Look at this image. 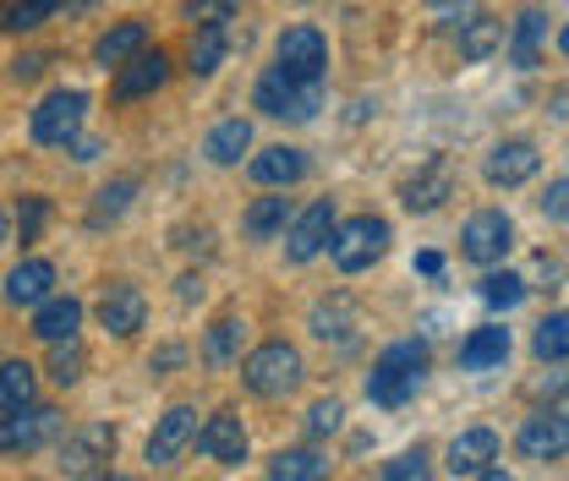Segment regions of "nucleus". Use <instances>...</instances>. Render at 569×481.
I'll return each mask as SVG.
<instances>
[{
  "mask_svg": "<svg viewBox=\"0 0 569 481\" xmlns=\"http://www.w3.org/2000/svg\"><path fill=\"white\" fill-rule=\"evenodd\" d=\"M427 378V344L422 340H395L367 372V400L383 411H400Z\"/></svg>",
  "mask_w": 569,
  "mask_h": 481,
  "instance_id": "f257e3e1",
  "label": "nucleus"
},
{
  "mask_svg": "<svg viewBox=\"0 0 569 481\" xmlns=\"http://www.w3.org/2000/svg\"><path fill=\"white\" fill-rule=\"evenodd\" d=\"M383 252H389V219H378V213H356V219L329 230V258H335L340 274L372 269Z\"/></svg>",
  "mask_w": 569,
  "mask_h": 481,
  "instance_id": "f03ea898",
  "label": "nucleus"
},
{
  "mask_svg": "<svg viewBox=\"0 0 569 481\" xmlns=\"http://www.w3.org/2000/svg\"><path fill=\"white\" fill-rule=\"evenodd\" d=\"M301 350L296 344H284V340H269V344H258L247 361H241V383L258 394V400H284L296 383H301Z\"/></svg>",
  "mask_w": 569,
  "mask_h": 481,
  "instance_id": "7ed1b4c3",
  "label": "nucleus"
},
{
  "mask_svg": "<svg viewBox=\"0 0 569 481\" xmlns=\"http://www.w3.org/2000/svg\"><path fill=\"white\" fill-rule=\"evenodd\" d=\"M61 427H67V415L56 405H39V400L33 405H11V411H0V454H33V449L56 443Z\"/></svg>",
  "mask_w": 569,
  "mask_h": 481,
  "instance_id": "20e7f679",
  "label": "nucleus"
},
{
  "mask_svg": "<svg viewBox=\"0 0 569 481\" xmlns=\"http://www.w3.org/2000/svg\"><path fill=\"white\" fill-rule=\"evenodd\" d=\"M252 99L274 121H312L323 110V82H290L284 71H263V82H258Z\"/></svg>",
  "mask_w": 569,
  "mask_h": 481,
  "instance_id": "39448f33",
  "label": "nucleus"
},
{
  "mask_svg": "<svg viewBox=\"0 0 569 481\" xmlns=\"http://www.w3.org/2000/svg\"><path fill=\"white\" fill-rule=\"evenodd\" d=\"M323 67H329V39L312 22L284 28L274 44V71H284L290 82H323Z\"/></svg>",
  "mask_w": 569,
  "mask_h": 481,
  "instance_id": "423d86ee",
  "label": "nucleus"
},
{
  "mask_svg": "<svg viewBox=\"0 0 569 481\" xmlns=\"http://www.w3.org/2000/svg\"><path fill=\"white\" fill-rule=\"evenodd\" d=\"M82 116H88V93L82 88H56L39 110H33V142L39 148H67L82 132Z\"/></svg>",
  "mask_w": 569,
  "mask_h": 481,
  "instance_id": "0eeeda50",
  "label": "nucleus"
},
{
  "mask_svg": "<svg viewBox=\"0 0 569 481\" xmlns=\"http://www.w3.org/2000/svg\"><path fill=\"white\" fill-rule=\"evenodd\" d=\"M110 454H116V427L110 421H82V427H71L61 438V460L56 465L67 477H99Z\"/></svg>",
  "mask_w": 569,
  "mask_h": 481,
  "instance_id": "6e6552de",
  "label": "nucleus"
},
{
  "mask_svg": "<svg viewBox=\"0 0 569 481\" xmlns=\"http://www.w3.org/2000/svg\"><path fill=\"white\" fill-rule=\"evenodd\" d=\"M509 247H515V219L503 213V208H482V213H471L466 219V230H460V252L471 258V263H482V269H493L509 258Z\"/></svg>",
  "mask_w": 569,
  "mask_h": 481,
  "instance_id": "1a4fd4ad",
  "label": "nucleus"
},
{
  "mask_svg": "<svg viewBox=\"0 0 569 481\" xmlns=\"http://www.w3.org/2000/svg\"><path fill=\"white\" fill-rule=\"evenodd\" d=\"M329 230H335V203L323 198V203H312L307 213H296L284 224V258L290 263H312L329 247Z\"/></svg>",
  "mask_w": 569,
  "mask_h": 481,
  "instance_id": "9d476101",
  "label": "nucleus"
},
{
  "mask_svg": "<svg viewBox=\"0 0 569 481\" xmlns=\"http://www.w3.org/2000/svg\"><path fill=\"white\" fill-rule=\"evenodd\" d=\"M192 432H198V411L192 405H170L148 432V465H176L192 449Z\"/></svg>",
  "mask_w": 569,
  "mask_h": 481,
  "instance_id": "9b49d317",
  "label": "nucleus"
},
{
  "mask_svg": "<svg viewBox=\"0 0 569 481\" xmlns=\"http://www.w3.org/2000/svg\"><path fill=\"white\" fill-rule=\"evenodd\" d=\"M565 443H569L565 411H542V415H531V421L520 427V438H515L520 460H531V465H553V460H565Z\"/></svg>",
  "mask_w": 569,
  "mask_h": 481,
  "instance_id": "f8f14e48",
  "label": "nucleus"
},
{
  "mask_svg": "<svg viewBox=\"0 0 569 481\" xmlns=\"http://www.w3.org/2000/svg\"><path fill=\"white\" fill-rule=\"evenodd\" d=\"M164 82H170V56H164V50H138L132 61H121V67H116V99H121V104H132V99L159 93Z\"/></svg>",
  "mask_w": 569,
  "mask_h": 481,
  "instance_id": "ddd939ff",
  "label": "nucleus"
},
{
  "mask_svg": "<svg viewBox=\"0 0 569 481\" xmlns=\"http://www.w3.org/2000/svg\"><path fill=\"white\" fill-rule=\"evenodd\" d=\"M192 443H198L203 460H219V465H241V460H247V427H241V415H230V411L209 415V421L192 432Z\"/></svg>",
  "mask_w": 569,
  "mask_h": 481,
  "instance_id": "4468645a",
  "label": "nucleus"
},
{
  "mask_svg": "<svg viewBox=\"0 0 569 481\" xmlns=\"http://www.w3.org/2000/svg\"><path fill=\"white\" fill-rule=\"evenodd\" d=\"M142 318H148V295H142L138 284H110V290L99 295V329H104V334L132 340L142 329Z\"/></svg>",
  "mask_w": 569,
  "mask_h": 481,
  "instance_id": "2eb2a0df",
  "label": "nucleus"
},
{
  "mask_svg": "<svg viewBox=\"0 0 569 481\" xmlns=\"http://www.w3.org/2000/svg\"><path fill=\"white\" fill-rule=\"evenodd\" d=\"M537 164H542L537 142L509 138V142H498L493 153H488L482 176H488V187H520V181H531V176H537Z\"/></svg>",
  "mask_w": 569,
  "mask_h": 481,
  "instance_id": "dca6fc26",
  "label": "nucleus"
},
{
  "mask_svg": "<svg viewBox=\"0 0 569 481\" xmlns=\"http://www.w3.org/2000/svg\"><path fill=\"white\" fill-rule=\"evenodd\" d=\"M455 192V170H449V159L438 153V159H427L422 170L400 187V203L411 208V213H427V208H438L443 198Z\"/></svg>",
  "mask_w": 569,
  "mask_h": 481,
  "instance_id": "f3484780",
  "label": "nucleus"
},
{
  "mask_svg": "<svg viewBox=\"0 0 569 481\" xmlns=\"http://www.w3.org/2000/svg\"><path fill=\"white\" fill-rule=\"evenodd\" d=\"M443 460H449L455 477H477L482 465H493L498 460V432L493 427H466V432L443 449Z\"/></svg>",
  "mask_w": 569,
  "mask_h": 481,
  "instance_id": "a211bd4d",
  "label": "nucleus"
},
{
  "mask_svg": "<svg viewBox=\"0 0 569 481\" xmlns=\"http://www.w3.org/2000/svg\"><path fill=\"white\" fill-rule=\"evenodd\" d=\"M247 176H252L258 187H296V181L307 176V153L290 148V142H274V148H263V153L247 164Z\"/></svg>",
  "mask_w": 569,
  "mask_h": 481,
  "instance_id": "6ab92c4d",
  "label": "nucleus"
},
{
  "mask_svg": "<svg viewBox=\"0 0 569 481\" xmlns=\"http://www.w3.org/2000/svg\"><path fill=\"white\" fill-rule=\"evenodd\" d=\"M50 284H56V263L22 258V263L6 274V301H11V307H39V301L50 295Z\"/></svg>",
  "mask_w": 569,
  "mask_h": 481,
  "instance_id": "aec40b11",
  "label": "nucleus"
},
{
  "mask_svg": "<svg viewBox=\"0 0 569 481\" xmlns=\"http://www.w3.org/2000/svg\"><path fill=\"white\" fill-rule=\"evenodd\" d=\"M77 323H82V301L77 295H44L39 312H33V334L44 344L77 340Z\"/></svg>",
  "mask_w": 569,
  "mask_h": 481,
  "instance_id": "412c9836",
  "label": "nucleus"
},
{
  "mask_svg": "<svg viewBox=\"0 0 569 481\" xmlns=\"http://www.w3.org/2000/svg\"><path fill=\"white\" fill-rule=\"evenodd\" d=\"M503 361H509V329H498V323L477 329L471 340L460 344V367H466V372H493Z\"/></svg>",
  "mask_w": 569,
  "mask_h": 481,
  "instance_id": "4be33fe9",
  "label": "nucleus"
},
{
  "mask_svg": "<svg viewBox=\"0 0 569 481\" xmlns=\"http://www.w3.org/2000/svg\"><path fill=\"white\" fill-rule=\"evenodd\" d=\"M548 22H553V17H548L542 6H526V11H520V22H515V39H509V61H515L520 71L537 67V50H542V33H548Z\"/></svg>",
  "mask_w": 569,
  "mask_h": 481,
  "instance_id": "5701e85b",
  "label": "nucleus"
},
{
  "mask_svg": "<svg viewBox=\"0 0 569 481\" xmlns=\"http://www.w3.org/2000/svg\"><path fill=\"white\" fill-rule=\"evenodd\" d=\"M142 44H148V28H142V22H116L110 33H99V44H93V61L110 71V67H121V61H132Z\"/></svg>",
  "mask_w": 569,
  "mask_h": 481,
  "instance_id": "b1692460",
  "label": "nucleus"
},
{
  "mask_svg": "<svg viewBox=\"0 0 569 481\" xmlns=\"http://www.w3.org/2000/svg\"><path fill=\"white\" fill-rule=\"evenodd\" d=\"M247 148H252V121H241V116L219 121L209 138H203V153H209L213 164H241Z\"/></svg>",
  "mask_w": 569,
  "mask_h": 481,
  "instance_id": "393cba45",
  "label": "nucleus"
},
{
  "mask_svg": "<svg viewBox=\"0 0 569 481\" xmlns=\"http://www.w3.org/2000/svg\"><path fill=\"white\" fill-rule=\"evenodd\" d=\"M269 481H329V460L312 449H280L269 460Z\"/></svg>",
  "mask_w": 569,
  "mask_h": 481,
  "instance_id": "a878e982",
  "label": "nucleus"
},
{
  "mask_svg": "<svg viewBox=\"0 0 569 481\" xmlns=\"http://www.w3.org/2000/svg\"><path fill=\"white\" fill-rule=\"evenodd\" d=\"M284 224H290V198H258V203L241 213V230L252 241H274Z\"/></svg>",
  "mask_w": 569,
  "mask_h": 481,
  "instance_id": "bb28decb",
  "label": "nucleus"
},
{
  "mask_svg": "<svg viewBox=\"0 0 569 481\" xmlns=\"http://www.w3.org/2000/svg\"><path fill=\"white\" fill-rule=\"evenodd\" d=\"M503 44V22L498 17H471L460 22V61H488Z\"/></svg>",
  "mask_w": 569,
  "mask_h": 481,
  "instance_id": "cd10ccee",
  "label": "nucleus"
},
{
  "mask_svg": "<svg viewBox=\"0 0 569 481\" xmlns=\"http://www.w3.org/2000/svg\"><path fill=\"white\" fill-rule=\"evenodd\" d=\"M224 56H230L224 28H198V33H192V50H187V71H192V77H213Z\"/></svg>",
  "mask_w": 569,
  "mask_h": 481,
  "instance_id": "c85d7f7f",
  "label": "nucleus"
},
{
  "mask_svg": "<svg viewBox=\"0 0 569 481\" xmlns=\"http://www.w3.org/2000/svg\"><path fill=\"white\" fill-rule=\"evenodd\" d=\"M33 394H39V372L28 361H0V411L33 405Z\"/></svg>",
  "mask_w": 569,
  "mask_h": 481,
  "instance_id": "c756f323",
  "label": "nucleus"
},
{
  "mask_svg": "<svg viewBox=\"0 0 569 481\" xmlns=\"http://www.w3.org/2000/svg\"><path fill=\"white\" fill-rule=\"evenodd\" d=\"M241 340H247V323L241 318H219L209 329V340H203V361L209 367H230L241 355Z\"/></svg>",
  "mask_w": 569,
  "mask_h": 481,
  "instance_id": "7c9ffc66",
  "label": "nucleus"
},
{
  "mask_svg": "<svg viewBox=\"0 0 569 481\" xmlns=\"http://www.w3.org/2000/svg\"><path fill=\"white\" fill-rule=\"evenodd\" d=\"M132 198H138V181H110V187L93 198V208H88V224H93V230L116 224V219L132 208Z\"/></svg>",
  "mask_w": 569,
  "mask_h": 481,
  "instance_id": "2f4dec72",
  "label": "nucleus"
},
{
  "mask_svg": "<svg viewBox=\"0 0 569 481\" xmlns=\"http://www.w3.org/2000/svg\"><path fill=\"white\" fill-rule=\"evenodd\" d=\"M56 11H61V0H11V6H0V28L6 33H28L44 17H56Z\"/></svg>",
  "mask_w": 569,
  "mask_h": 481,
  "instance_id": "473e14b6",
  "label": "nucleus"
},
{
  "mask_svg": "<svg viewBox=\"0 0 569 481\" xmlns=\"http://www.w3.org/2000/svg\"><path fill=\"white\" fill-rule=\"evenodd\" d=\"M312 334H318V340H351L356 334V307L351 301H329V307H318V312H312Z\"/></svg>",
  "mask_w": 569,
  "mask_h": 481,
  "instance_id": "72a5a7b5",
  "label": "nucleus"
},
{
  "mask_svg": "<svg viewBox=\"0 0 569 481\" xmlns=\"http://www.w3.org/2000/svg\"><path fill=\"white\" fill-rule=\"evenodd\" d=\"M531 350H537V361H565L569 355V318L565 312H553V318H542L537 323V340H531Z\"/></svg>",
  "mask_w": 569,
  "mask_h": 481,
  "instance_id": "f704fd0d",
  "label": "nucleus"
},
{
  "mask_svg": "<svg viewBox=\"0 0 569 481\" xmlns=\"http://www.w3.org/2000/svg\"><path fill=\"white\" fill-rule=\"evenodd\" d=\"M82 367H88V350L77 340H56V350H50V378H56L61 389H71V383L82 378Z\"/></svg>",
  "mask_w": 569,
  "mask_h": 481,
  "instance_id": "c9c22d12",
  "label": "nucleus"
},
{
  "mask_svg": "<svg viewBox=\"0 0 569 481\" xmlns=\"http://www.w3.org/2000/svg\"><path fill=\"white\" fill-rule=\"evenodd\" d=\"M482 301H488V307H503V312L520 307V301H526V279L520 274H488L482 279Z\"/></svg>",
  "mask_w": 569,
  "mask_h": 481,
  "instance_id": "e433bc0d",
  "label": "nucleus"
},
{
  "mask_svg": "<svg viewBox=\"0 0 569 481\" xmlns=\"http://www.w3.org/2000/svg\"><path fill=\"white\" fill-rule=\"evenodd\" d=\"M241 11V0H187V22L192 28H224Z\"/></svg>",
  "mask_w": 569,
  "mask_h": 481,
  "instance_id": "4c0bfd02",
  "label": "nucleus"
},
{
  "mask_svg": "<svg viewBox=\"0 0 569 481\" xmlns=\"http://www.w3.org/2000/svg\"><path fill=\"white\" fill-rule=\"evenodd\" d=\"M44 219H50V203H44V198H22V208H17V241L33 247L39 230H44Z\"/></svg>",
  "mask_w": 569,
  "mask_h": 481,
  "instance_id": "58836bf2",
  "label": "nucleus"
},
{
  "mask_svg": "<svg viewBox=\"0 0 569 481\" xmlns=\"http://www.w3.org/2000/svg\"><path fill=\"white\" fill-rule=\"evenodd\" d=\"M378 481H432V471H427V454L422 449H406L400 460H389L383 465V477Z\"/></svg>",
  "mask_w": 569,
  "mask_h": 481,
  "instance_id": "ea45409f",
  "label": "nucleus"
},
{
  "mask_svg": "<svg viewBox=\"0 0 569 481\" xmlns=\"http://www.w3.org/2000/svg\"><path fill=\"white\" fill-rule=\"evenodd\" d=\"M340 415H346L340 400H318V405L307 411V432H312V438H323V432H335V427H340Z\"/></svg>",
  "mask_w": 569,
  "mask_h": 481,
  "instance_id": "a19ab883",
  "label": "nucleus"
},
{
  "mask_svg": "<svg viewBox=\"0 0 569 481\" xmlns=\"http://www.w3.org/2000/svg\"><path fill=\"white\" fill-rule=\"evenodd\" d=\"M565 198H569V181L559 176V181H553V187L542 192V213H548L553 224H565Z\"/></svg>",
  "mask_w": 569,
  "mask_h": 481,
  "instance_id": "79ce46f5",
  "label": "nucleus"
},
{
  "mask_svg": "<svg viewBox=\"0 0 569 481\" xmlns=\"http://www.w3.org/2000/svg\"><path fill=\"white\" fill-rule=\"evenodd\" d=\"M44 67H50L44 56H17V61H11V77H17V82H33Z\"/></svg>",
  "mask_w": 569,
  "mask_h": 481,
  "instance_id": "37998d69",
  "label": "nucleus"
},
{
  "mask_svg": "<svg viewBox=\"0 0 569 481\" xmlns=\"http://www.w3.org/2000/svg\"><path fill=\"white\" fill-rule=\"evenodd\" d=\"M181 361H187V350H181V344H164V350H153L148 367H153V372H170V367H181Z\"/></svg>",
  "mask_w": 569,
  "mask_h": 481,
  "instance_id": "c03bdc74",
  "label": "nucleus"
},
{
  "mask_svg": "<svg viewBox=\"0 0 569 481\" xmlns=\"http://www.w3.org/2000/svg\"><path fill=\"white\" fill-rule=\"evenodd\" d=\"M67 148H71V159H77V164H88V159H99V153H104V142L99 138H71Z\"/></svg>",
  "mask_w": 569,
  "mask_h": 481,
  "instance_id": "a18cd8bd",
  "label": "nucleus"
},
{
  "mask_svg": "<svg viewBox=\"0 0 569 481\" xmlns=\"http://www.w3.org/2000/svg\"><path fill=\"white\" fill-rule=\"evenodd\" d=\"M417 269H422V274H443V258H438V252H422Z\"/></svg>",
  "mask_w": 569,
  "mask_h": 481,
  "instance_id": "49530a36",
  "label": "nucleus"
},
{
  "mask_svg": "<svg viewBox=\"0 0 569 481\" xmlns=\"http://www.w3.org/2000/svg\"><path fill=\"white\" fill-rule=\"evenodd\" d=\"M477 481H509V477H503V465H482V471H477Z\"/></svg>",
  "mask_w": 569,
  "mask_h": 481,
  "instance_id": "de8ad7c7",
  "label": "nucleus"
},
{
  "mask_svg": "<svg viewBox=\"0 0 569 481\" xmlns=\"http://www.w3.org/2000/svg\"><path fill=\"white\" fill-rule=\"evenodd\" d=\"M11 241V219H6V208H0V247Z\"/></svg>",
  "mask_w": 569,
  "mask_h": 481,
  "instance_id": "09e8293b",
  "label": "nucleus"
},
{
  "mask_svg": "<svg viewBox=\"0 0 569 481\" xmlns=\"http://www.w3.org/2000/svg\"><path fill=\"white\" fill-rule=\"evenodd\" d=\"M93 481H132V477H93Z\"/></svg>",
  "mask_w": 569,
  "mask_h": 481,
  "instance_id": "8fccbe9b",
  "label": "nucleus"
}]
</instances>
